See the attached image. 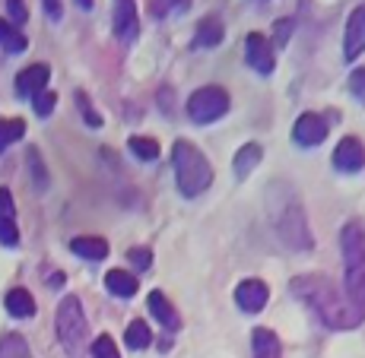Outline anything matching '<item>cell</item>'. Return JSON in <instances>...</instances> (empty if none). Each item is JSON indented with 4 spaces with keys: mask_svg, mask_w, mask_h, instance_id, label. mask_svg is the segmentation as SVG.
Masks as SVG:
<instances>
[{
    "mask_svg": "<svg viewBox=\"0 0 365 358\" xmlns=\"http://www.w3.org/2000/svg\"><path fill=\"white\" fill-rule=\"evenodd\" d=\"M124 342H128V349H146L153 342V330L146 320H130L128 333H124Z\"/></svg>",
    "mask_w": 365,
    "mask_h": 358,
    "instance_id": "cell-25",
    "label": "cell"
},
{
    "mask_svg": "<svg viewBox=\"0 0 365 358\" xmlns=\"http://www.w3.org/2000/svg\"><path fill=\"white\" fill-rule=\"evenodd\" d=\"M0 358H32L29 342L19 333H4L0 336Z\"/></svg>",
    "mask_w": 365,
    "mask_h": 358,
    "instance_id": "cell-23",
    "label": "cell"
},
{
    "mask_svg": "<svg viewBox=\"0 0 365 358\" xmlns=\"http://www.w3.org/2000/svg\"><path fill=\"white\" fill-rule=\"evenodd\" d=\"M41 4H45V13L51 19H61L64 16V6H61V0H41Z\"/></svg>",
    "mask_w": 365,
    "mask_h": 358,
    "instance_id": "cell-37",
    "label": "cell"
},
{
    "mask_svg": "<svg viewBox=\"0 0 365 358\" xmlns=\"http://www.w3.org/2000/svg\"><path fill=\"white\" fill-rule=\"evenodd\" d=\"M229 111V93L222 86H203L187 98V117L194 124H213Z\"/></svg>",
    "mask_w": 365,
    "mask_h": 358,
    "instance_id": "cell-6",
    "label": "cell"
},
{
    "mask_svg": "<svg viewBox=\"0 0 365 358\" xmlns=\"http://www.w3.org/2000/svg\"><path fill=\"white\" fill-rule=\"evenodd\" d=\"M222 35H226V26H222L220 16L200 19L197 35H194V48H216V45L222 41Z\"/></svg>",
    "mask_w": 365,
    "mask_h": 358,
    "instance_id": "cell-17",
    "label": "cell"
},
{
    "mask_svg": "<svg viewBox=\"0 0 365 358\" xmlns=\"http://www.w3.org/2000/svg\"><path fill=\"white\" fill-rule=\"evenodd\" d=\"M0 48H4L6 54H23L26 48H29V38L19 32V26L0 19Z\"/></svg>",
    "mask_w": 365,
    "mask_h": 358,
    "instance_id": "cell-21",
    "label": "cell"
},
{
    "mask_svg": "<svg viewBox=\"0 0 365 358\" xmlns=\"http://www.w3.org/2000/svg\"><path fill=\"white\" fill-rule=\"evenodd\" d=\"M0 244L4 248H16L19 244V228L13 219H0Z\"/></svg>",
    "mask_w": 365,
    "mask_h": 358,
    "instance_id": "cell-30",
    "label": "cell"
},
{
    "mask_svg": "<svg viewBox=\"0 0 365 358\" xmlns=\"http://www.w3.org/2000/svg\"><path fill=\"white\" fill-rule=\"evenodd\" d=\"M29 172H32V181H35V187H48V172H45V165H41V156H38V149H29Z\"/></svg>",
    "mask_w": 365,
    "mask_h": 358,
    "instance_id": "cell-27",
    "label": "cell"
},
{
    "mask_svg": "<svg viewBox=\"0 0 365 358\" xmlns=\"http://www.w3.org/2000/svg\"><path fill=\"white\" fill-rule=\"evenodd\" d=\"M128 149L140 159V162H156V159H159V143L153 137H130L128 139Z\"/></svg>",
    "mask_w": 365,
    "mask_h": 358,
    "instance_id": "cell-24",
    "label": "cell"
},
{
    "mask_svg": "<svg viewBox=\"0 0 365 358\" xmlns=\"http://www.w3.org/2000/svg\"><path fill=\"white\" fill-rule=\"evenodd\" d=\"M54 102H58V95L51 93V89H45V93H38L32 98V108H35V115L38 117H48L54 111Z\"/></svg>",
    "mask_w": 365,
    "mask_h": 358,
    "instance_id": "cell-29",
    "label": "cell"
},
{
    "mask_svg": "<svg viewBox=\"0 0 365 358\" xmlns=\"http://www.w3.org/2000/svg\"><path fill=\"white\" fill-rule=\"evenodd\" d=\"M292 295H299L324 327L331 330H353L362 324V314L346 301V295H336L327 276H296L289 283Z\"/></svg>",
    "mask_w": 365,
    "mask_h": 358,
    "instance_id": "cell-1",
    "label": "cell"
},
{
    "mask_svg": "<svg viewBox=\"0 0 365 358\" xmlns=\"http://www.w3.org/2000/svg\"><path fill=\"white\" fill-rule=\"evenodd\" d=\"M146 305H150V314L163 324L168 333H175V330L181 327V317H178V311H175V305L165 298L163 292H150V298H146Z\"/></svg>",
    "mask_w": 365,
    "mask_h": 358,
    "instance_id": "cell-14",
    "label": "cell"
},
{
    "mask_svg": "<svg viewBox=\"0 0 365 358\" xmlns=\"http://www.w3.org/2000/svg\"><path fill=\"white\" fill-rule=\"evenodd\" d=\"M343 248V292L346 301L365 317V228L359 222H346L340 231Z\"/></svg>",
    "mask_w": 365,
    "mask_h": 358,
    "instance_id": "cell-3",
    "label": "cell"
},
{
    "mask_svg": "<svg viewBox=\"0 0 365 358\" xmlns=\"http://www.w3.org/2000/svg\"><path fill=\"white\" fill-rule=\"evenodd\" d=\"M16 206H13V194L6 187H0V219H13Z\"/></svg>",
    "mask_w": 365,
    "mask_h": 358,
    "instance_id": "cell-35",
    "label": "cell"
},
{
    "mask_svg": "<svg viewBox=\"0 0 365 358\" xmlns=\"http://www.w3.org/2000/svg\"><path fill=\"white\" fill-rule=\"evenodd\" d=\"M261 159H264V149L257 143H245L242 149L235 152V162H232V172H235V178H248L251 172H255L257 165H261Z\"/></svg>",
    "mask_w": 365,
    "mask_h": 358,
    "instance_id": "cell-19",
    "label": "cell"
},
{
    "mask_svg": "<svg viewBox=\"0 0 365 358\" xmlns=\"http://www.w3.org/2000/svg\"><path fill=\"white\" fill-rule=\"evenodd\" d=\"M6 10H10L13 23H19V26L29 19V6H26V0H6Z\"/></svg>",
    "mask_w": 365,
    "mask_h": 358,
    "instance_id": "cell-32",
    "label": "cell"
},
{
    "mask_svg": "<svg viewBox=\"0 0 365 358\" xmlns=\"http://www.w3.org/2000/svg\"><path fill=\"white\" fill-rule=\"evenodd\" d=\"M349 93L356 95V102L365 105V67H359V70H353V73H349Z\"/></svg>",
    "mask_w": 365,
    "mask_h": 358,
    "instance_id": "cell-31",
    "label": "cell"
},
{
    "mask_svg": "<svg viewBox=\"0 0 365 358\" xmlns=\"http://www.w3.org/2000/svg\"><path fill=\"white\" fill-rule=\"evenodd\" d=\"M191 0H153V13L156 16H168V13H185Z\"/></svg>",
    "mask_w": 365,
    "mask_h": 358,
    "instance_id": "cell-28",
    "label": "cell"
},
{
    "mask_svg": "<svg viewBox=\"0 0 365 358\" xmlns=\"http://www.w3.org/2000/svg\"><path fill=\"white\" fill-rule=\"evenodd\" d=\"M76 4H80L83 10H93V0H76Z\"/></svg>",
    "mask_w": 365,
    "mask_h": 358,
    "instance_id": "cell-38",
    "label": "cell"
},
{
    "mask_svg": "<svg viewBox=\"0 0 365 358\" xmlns=\"http://www.w3.org/2000/svg\"><path fill=\"white\" fill-rule=\"evenodd\" d=\"M93 358H121V352H118V346H115V339H111L108 333L96 336V342H93Z\"/></svg>",
    "mask_w": 365,
    "mask_h": 358,
    "instance_id": "cell-26",
    "label": "cell"
},
{
    "mask_svg": "<svg viewBox=\"0 0 365 358\" xmlns=\"http://www.w3.org/2000/svg\"><path fill=\"white\" fill-rule=\"evenodd\" d=\"M128 260L137 266V270H150V266H153V254L146 248H133L130 254H128Z\"/></svg>",
    "mask_w": 365,
    "mask_h": 358,
    "instance_id": "cell-33",
    "label": "cell"
},
{
    "mask_svg": "<svg viewBox=\"0 0 365 358\" xmlns=\"http://www.w3.org/2000/svg\"><path fill=\"white\" fill-rule=\"evenodd\" d=\"M48 80H51V70H48V64L26 67L23 73L16 76V95L19 98H35L38 93H45V89H48Z\"/></svg>",
    "mask_w": 365,
    "mask_h": 358,
    "instance_id": "cell-13",
    "label": "cell"
},
{
    "mask_svg": "<svg viewBox=\"0 0 365 358\" xmlns=\"http://www.w3.org/2000/svg\"><path fill=\"white\" fill-rule=\"evenodd\" d=\"M267 298H270V289H267V283H261V279H242L235 285V305L245 314H261Z\"/></svg>",
    "mask_w": 365,
    "mask_h": 358,
    "instance_id": "cell-11",
    "label": "cell"
},
{
    "mask_svg": "<svg viewBox=\"0 0 365 358\" xmlns=\"http://www.w3.org/2000/svg\"><path fill=\"white\" fill-rule=\"evenodd\" d=\"M365 51V4L356 6L343 29V60H356Z\"/></svg>",
    "mask_w": 365,
    "mask_h": 358,
    "instance_id": "cell-10",
    "label": "cell"
},
{
    "mask_svg": "<svg viewBox=\"0 0 365 358\" xmlns=\"http://www.w3.org/2000/svg\"><path fill=\"white\" fill-rule=\"evenodd\" d=\"M251 346H255V358H279L283 355V346H279L277 333L267 327H257L251 333Z\"/></svg>",
    "mask_w": 365,
    "mask_h": 358,
    "instance_id": "cell-18",
    "label": "cell"
},
{
    "mask_svg": "<svg viewBox=\"0 0 365 358\" xmlns=\"http://www.w3.org/2000/svg\"><path fill=\"white\" fill-rule=\"evenodd\" d=\"M245 60H248L251 70H257L261 76H270L273 67H277V58H273V45L270 38L261 32H251L245 38Z\"/></svg>",
    "mask_w": 365,
    "mask_h": 358,
    "instance_id": "cell-8",
    "label": "cell"
},
{
    "mask_svg": "<svg viewBox=\"0 0 365 358\" xmlns=\"http://www.w3.org/2000/svg\"><path fill=\"white\" fill-rule=\"evenodd\" d=\"M76 102H80V111H83V117H86V124H89V127H102V117L99 115H96V111L93 108H89V102H86V95H76Z\"/></svg>",
    "mask_w": 365,
    "mask_h": 358,
    "instance_id": "cell-34",
    "label": "cell"
},
{
    "mask_svg": "<svg viewBox=\"0 0 365 358\" xmlns=\"http://www.w3.org/2000/svg\"><path fill=\"white\" fill-rule=\"evenodd\" d=\"M172 168H175V184H178L181 196H200L213 184V165L187 139H178L172 146Z\"/></svg>",
    "mask_w": 365,
    "mask_h": 358,
    "instance_id": "cell-4",
    "label": "cell"
},
{
    "mask_svg": "<svg viewBox=\"0 0 365 358\" xmlns=\"http://www.w3.org/2000/svg\"><path fill=\"white\" fill-rule=\"evenodd\" d=\"M105 289L118 298H133L140 289V279L133 273H124V270H108L105 273Z\"/></svg>",
    "mask_w": 365,
    "mask_h": 358,
    "instance_id": "cell-15",
    "label": "cell"
},
{
    "mask_svg": "<svg viewBox=\"0 0 365 358\" xmlns=\"http://www.w3.org/2000/svg\"><path fill=\"white\" fill-rule=\"evenodd\" d=\"M292 26H296V23H292V19H279V23H277V45H279V48H283L286 41H289Z\"/></svg>",
    "mask_w": 365,
    "mask_h": 358,
    "instance_id": "cell-36",
    "label": "cell"
},
{
    "mask_svg": "<svg viewBox=\"0 0 365 358\" xmlns=\"http://www.w3.org/2000/svg\"><path fill=\"white\" fill-rule=\"evenodd\" d=\"M26 137V121L23 117H4L0 121V152H6L13 143Z\"/></svg>",
    "mask_w": 365,
    "mask_h": 358,
    "instance_id": "cell-22",
    "label": "cell"
},
{
    "mask_svg": "<svg viewBox=\"0 0 365 358\" xmlns=\"http://www.w3.org/2000/svg\"><path fill=\"white\" fill-rule=\"evenodd\" d=\"M334 168L343 174H356L365 168V146L359 137H343L334 149Z\"/></svg>",
    "mask_w": 365,
    "mask_h": 358,
    "instance_id": "cell-9",
    "label": "cell"
},
{
    "mask_svg": "<svg viewBox=\"0 0 365 358\" xmlns=\"http://www.w3.org/2000/svg\"><path fill=\"white\" fill-rule=\"evenodd\" d=\"M327 121L321 115H314V111H305V115L296 117V124H292V143L296 146H305V149H312V146H321L327 139Z\"/></svg>",
    "mask_w": 365,
    "mask_h": 358,
    "instance_id": "cell-7",
    "label": "cell"
},
{
    "mask_svg": "<svg viewBox=\"0 0 365 358\" xmlns=\"http://www.w3.org/2000/svg\"><path fill=\"white\" fill-rule=\"evenodd\" d=\"M70 251H73L76 257H83V260H105V257H108V241H105V238H93V235L73 238Z\"/></svg>",
    "mask_w": 365,
    "mask_h": 358,
    "instance_id": "cell-16",
    "label": "cell"
},
{
    "mask_svg": "<svg viewBox=\"0 0 365 358\" xmlns=\"http://www.w3.org/2000/svg\"><path fill=\"white\" fill-rule=\"evenodd\" d=\"M267 216L277 238L289 251H312L314 238L305 219V206H302L299 194L289 184H270L267 187Z\"/></svg>",
    "mask_w": 365,
    "mask_h": 358,
    "instance_id": "cell-2",
    "label": "cell"
},
{
    "mask_svg": "<svg viewBox=\"0 0 365 358\" xmlns=\"http://www.w3.org/2000/svg\"><path fill=\"white\" fill-rule=\"evenodd\" d=\"M54 324H58V339H61V346H64V352L70 358H80L83 346H86L89 327H86V314H83V305L76 295H67V298L58 305Z\"/></svg>",
    "mask_w": 365,
    "mask_h": 358,
    "instance_id": "cell-5",
    "label": "cell"
},
{
    "mask_svg": "<svg viewBox=\"0 0 365 358\" xmlns=\"http://www.w3.org/2000/svg\"><path fill=\"white\" fill-rule=\"evenodd\" d=\"M111 23H115V35L121 41H133L140 32V16H137V4L133 0H115V16H111Z\"/></svg>",
    "mask_w": 365,
    "mask_h": 358,
    "instance_id": "cell-12",
    "label": "cell"
},
{
    "mask_svg": "<svg viewBox=\"0 0 365 358\" xmlns=\"http://www.w3.org/2000/svg\"><path fill=\"white\" fill-rule=\"evenodd\" d=\"M4 305H6V314H10V317H19V320H26L35 314V298L29 295V289H10L4 298Z\"/></svg>",
    "mask_w": 365,
    "mask_h": 358,
    "instance_id": "cell-20",
    "label": "cell"
}]
</instances>
